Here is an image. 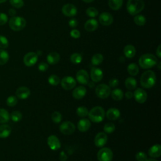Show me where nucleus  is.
Listing matches in <instances>:
<instances>
[{
	"mask_svg": "<svg viewBox=\"0 0 161 161\" xmlns=\"http://www.w3.org/2000/svg\"><path fill=\"white\" fill-rule=\"evenodd\" d=\"M156 82V75L154 72L148 70L144 72L140 78L141 86L146 89L151 88Z\"/></svg>",
	"mask_w": 161,
	"mask_h": 161,
	"instance_id": "1",
	"label": "nucleus"
},
{
	"mask_svg": "<svg viewBox=\"0 0 161 161\" xmlns=\"http://www.w3.org/2000/svg\"><path fill=\"white\" fill-rule=\"evenodd\" d=\"M157 57L151 53H145L142 55L138 60L140 66L142 69H150L157 64Z\"/></svg>",
	"mask_w": 161,
	"mask_h": 161,
	"instance_id": "2",
	"label": "nucleus"
},
{
	"mask_svg": "<svg viewBox=\"0 0 161 161\" xmlns=\"http://www.w3.org/2000/svg\"><path fill=\"white\" fill-rule=\"evenodd\" d=\"M145 3L143 0H128L126 9L131 15H136L144 8Z\"/></svg>",
	"mask_w": 161,
	"mask_h": 161,
	"instance_id": "3",
	"label": "nucleus"
},
{
	"mask_svg": "<svg viewBox=\"0 0 161 161\" xmlns=\"http://www.w3.org/2000/svg\"><path fill=\"white\" fill-rule=\"evenodd\" d=\"M89 118L94 123L101 122L105 116V112L101 106H95L88 113Z\"/></svg>",
	"mask_w": 161,
	"mask_h": 161,
	"instance_id": "4",
	"label": "nucleus"
},
{
	"mask_svg": "<svg viewBox=\"0 0 161 161\" xmlns=\"http://www.w3.org/2000/svg\"><path fill=\"white\" fill-rule=\"evenodd\" d=\"M26 22L24 18L20 16H13L9 20V26L11 30L18 31L23 30L26 26Z\"/></svg>",
	"mask_w": 161,
	"mask_h": 161,
	"instance_id": "5",
	"label": "nucleus"
},
{
	"mask_svg": "<svg viewBox=\"0 0 161 161\" xmlns=\"http://www.w3.org/2000/svg\"><path fill=\"white\" fill-rule=\"evenodd\" d=\"M95 93L101 99L107 98L111 94V88L105 84H101L96 86Z\"/></svg>",
	"mask_w": 161,
	"mask_h": 161,
	"instance_id": "6",
	"label": "nucleus"
},
{
	"mask_svg": "<svg viewBox=\"0 0 161 161\" xmlns=\"http://www.w3.org/2000/svg\"><path fill=\"white\" fill-rule=\"evenodd\" d=\"M113 157V154L112 150L108 147L101 148L97 154V157L99 161H111Z\"/></svg>",
	"mask_w": 161,
	"mask_h": 161,
	"instance_id": "7",
	"label": "nucleus"
},
{
	"mask_svg": "<svg viewBox=\"0 0 161 161\" xmlns=\"http://www.w3.org/2000/svg\"><path fill=\"white\" fill-rule=\"evenodd\" d=\"M60 131L64 135H69L72 134L75 129V125L70 121H64L59 126Z\"/></svg>",
	"mask_w": 161,
	"mask_h": 161,
	"instance_id": "8",
	"label": "nucleus"
},
{
	"mask_svg": "<svg viewBox=\"0 0 161 161\" xmlns=\"http://www.w3.org/2000/svg\"><path fill=\"white\" fill-rule=\"evenodd\" d=\"M60 84L64 89L70 90L75 86L76 81L74 77L71 76H66L62 78Z\"/></svg>",
	"mask_w": 161,
	"mask_h": 161,
	"instance_id": "9",
	"label": "nucleus"
},
{
	"mask_svg": "<svg viewBox=\"0 0 161 161\" xmlns=\"http://www.w3.org/2000/svg\"><path fill=\"white\" fill-rule=\"evenodd\" d=\"M62 12L66 16L73 17L77 14V9L74 4L67 3L63 6L62 8Z\"/></svg>",
	"mask_w": 161,
	"mask_h": 161,
	"instance_id": "10",
	"label": "nucleus"
},
{
	"mask_svg": "<svg viewBox=\"0 0 161 161\" xmlns=\"http://www.w3.org/2000/svg\"><path fill=\"white\" fill-rule=\"evenodd\" d=\"M38 60V55L35 52H30L27 53L23 58V62L27 67H31L35 65Z\"/></svg>",
	"mask_w": 161,
	"mask_h": 161,
	"instance_id": "11",
	"label": "nucleus"
},
{
	"mask_svg": "<svg viewBox=\"0 0 161 161\" xmlns=\"http://www.w3.org/2000/svg\"><path fill=\"white\" fill-rule=\"evenodd\" d=\"M133 97L136 102L140 104H143L147 101V94L144 89L142 88H138L133 93Z\"/></svg>",
	"mask_w": 161,
	"mask_h": 161,
	"instance_id": "12",
	"label": "nucleus"
},
{
	"mask_svg": "<svg viewBox=\"0 0 161 161\" xmlns=\"http://www.w3.org/2000/svg\"><path fill=\"white\" fill-rule=\"evenodd\" d=\"M99 21L103 26H109L112 24L113 17L109 13L103 12L99 16Z\"/></svg>",
	"mask_w": 161,
	"mask_h": 161,
	"instance_id": "13",
	"label": "nucleus"
},
{
	"mask_svg": "<svg viewBox=\"0 0 161 161\" xmlns=\"http://www.w3.org/2000/svg\"><path fill=\"white\" fill-rule=\"evenodd\" d=\"M108 141L107 135L104 132L98 133L94 138V144L97 147H102L106 145Z\"/></svg>",
	"mask_w": 161,
	"mask_h": 161,
	"instance_id": "14",
	"label": "nucleus"
},
{
	"mask_svg": "<svg viewBox=\"0 0 161 161\" xmlns=\"http://www.w3.org/2000/svg\"><path fill=\"white\" fill-rule=\"evenodd\" d=\"M47 143L50 148L52 150H57L60 148V142L55 135H50L47 138Z\"/></svg>",
	"mask_w": 161,
	"mask_h": 161,
	"instance_id": "15",
	"label": "nucleus"
},
{
	"mask_svg": "<svg viewBox=\"0 0 161 161\" xmlns=\"http://www.w3.org/2000/svg\"><path fill=\"white\" fill-rule=\"evenodd\" d=\"M103 72L102 70L98 67H93L91 70V78L92 81L98 82L103 79Z\"/></svg>",
	"mask_w": 161,
	"mask_h": 161,
	"instance_id": "16",
	"label": "nucleus"
},
{
	"mask_svg": "<svg viewBox=\"0 0 161 161\" xmlns=\"http://www.w3.org/2000/svg\"><path fill=\"white\" fill-rule=\"evenodd\" d=\"M89 74L86 70L84 69L79 70L76 74V79L80 84L86 85L89 82Z\"/></svg>",
	"mask_w": 161,
	"mask_h": 161,
	"instance_id": "17",
	"label": "nucleus"
},
{
	"mask_svg": "<svg viewBox=\"0 0 161 161\" xmlns=\"http://www.w3.org/2000/svg\"><path fill=\"white\" fill-rule=\"evenodd\" d=\"M16 97L20 99H26L30 95V90L25 86L19 87L16 91Z\"/></svg>",
	"mask_w": 161,
	"mask_h": 161,
	"instance_id": "18",
	"label": "nucleus"
},
{
	"mask_svg": "<svg viewBox=\"0 0 161 161\" xmlns=\"http://www.w3.org/2000/svg\"><path fill=\"white\" fill-rule=\"evenodd\" d=\"M87 90L84 86H78L72 91V96L75 99H80L86 94Z\"/></svg>",
	"mask_w": 161,
	"mask_h": 161,
	"instance_id": "19",
	"label": "nucleus"
},
{
	"mask_svg": "<svg viewBox=\"0 0 161 161\" xmlns=\"http://www.w3.org/2000/svg\"><path fill=\"white\" fill-rule=\"evenodd\" d=\"M98 27V22L95 19H89L84 24V28L89 32L95 31Z\"/></svg>",
	"mask_w": 161,
	"mask_h": 161,
	"instance_id": "20",
	"label": "nucleus"
},
{
	"mask_svg": "<svg viewBox=\"0 0 161 161\" xmlns=\"http://www.w3.org/2000/svg\"><path fill=\"white\" fill-rule=\"evenodd\" d=\"M91 127V122L89 119L83 118L79 121L77 123V128L81 132L87 131Z\"/></svg>",
	"mask_w": 161,
	"mask_h": 161,
	"instance_id": "21",
	"label": "nucleus"
},
{
	"mask_svg": "<svg viewBox=\"0 0 161 161\" xmlns=\"http://www.w3.org/2000/svg\"><path fill=\"white\" fill-rule=\"evenodd\" d=\"M148 155L152 158H157L161 155V146L155 144L152 146L148 150Z\"/></svg>",
	"mask_w": 161,
	"mask_h": 161,
	"instance_id": "22",
	"label": "nucleus"
},
{
	"mask_svg": "<svg viewBox=\"0 0 161 161\" xmlns=\"http://www.w3.org/2000/svg\"><path fill=\"white\" fill-rule=\"evenodd\" d=\"M106 117L109 120H116L120 116V111L114 108L109 109L106 112Z\"/></svg>",
	"mask_w": 161,
	"mask_h": 161,
	"instance_id": "23",
	"label": "nucleus"
},
{
	"mask_svg": "<svg viewBox=\"0 0 161 161\" xmlns=\"http://www.w3.org/2000/svg\"><path fill=\"white\" fill-rule=\"evenodd\" d=\"M60 55L55 52H52L50 53L47 57V60L48 63L50 65H55L57 64L60 60Z\"/></svg>",
	"mask_w": 161,
	"mask_h": 161,
	"instance_id": "24",
	"label": "nucleus"
},
{
	"mask_svg": "<svg viewBox=\"0 0 161 161\" xmlns=\"http://www.w3.org/2000/svg\"><path fill=\"white\" fill-rule=\"evenodd\" d=\"M123 52H124L125 56L126 58H131L135 56L136 53V49L135 47L133 46L132 45H127L125 47Z\"/></svg>",
	"mask_w": 161,
	"mask_h": 161,
	"instance_id": "25",
	"label": "nucleus"
},
{
	"mask_svg": "<svg viewBox=\"0 0 161 161\" xmlns=\"http://www.w3.org/2000/svg\"><path fill=\"white\" fill-rule=\"evenodd\" d=\"M11 133V128L6 124L0 125V138H5L9 136Z\"/></svg>",
	"mask_w": 161,
	"mask_h": 161,
	"instance_id": "26",
	"label": "nucleus"
},
{
	"mask_svg": "<svg viewBox=\"0 0 161 161\" xmlns=\"http://www.w3.org/2000/svg\"><path fill=\"white\" fill-rule=\"evenodd\" d=\"M125 84L126 87L129 89V90H133L136 88V85H137V82L136 80L132 77H129L126 78L125 82Z\"/></svg>",
	"mask_w": 161,
	"mask_h": 161,
	"instance_id": "27",
	"label": "nucleus"
},
{
	"mask_svg": "<svg viewBox=\"0 0 161 161\" xmlns=\"http://www.w3.org/2000/svg\"><path fill=\"white\" fill-rule=\"evenodd\" d=\"M123 0H109V6L113 10H118L123 5Z\"/></svg>",
	"mask_w": 161,
	"mask_h": 161,
	"instance_id": "28",
	"label": "nucleus"
},
{
	"mask_svg": "<svg viewBox=\"0 0 161 161\" xmlns=\"http://www.w3.org/2000/svg\"><path fill=\"white\" fill-rule=\"evenodd\" d=\"M111 97L115 101H119L121 100L123 97V92L122 90L119 89H114L112 91L111 93Z\"/></svg>",
	"mask_w": 161,
	"mask_h": 161,
	"instance_id": "29",
	"label": "nucleus"
},
{
	"mask_svg": "<svg viewBox=\"0 0 161 161\" xmlns=\"http://www.w3.org/2000/svg\"><path fill=\"white\" fill-rule=\"evenodd\" d=\"M127 70L130 75L132 76L136 75L139 72V68L138 65L135 63H131L128 65Z\"/></svg>",
	"mask_w": 161,
	"mask_h": 161,
	"instance_id": "30",
	"label": "nucleus"
},
{
	"mask_svg": "<svg viewBox=\"0 0 161 161\" xmlns=\"http://www.w3.org/2000/svg\"><path fill=\"white\" fill-rule=\"evenodd\" d=\"M10 116L8 111L0 108V123H6L9 120Z\"/></svg>",
	"mask_w": 161,
	"mask_h": 161,
	"instance_id": "31",
	"label": "nucleus"
},
{
	"mask_svg": "<svg viewBox=\"0 0 161 161\" xmlns=\"http://www.w3.org/2000/svg\"><path fill=\"white\" fill-rule=\"evenodd\" d=\"M103 61V56L101 53L94 54L91 58V63L93 65H98Z\"/></svg>",
	"mask_w": 161,
	"mask_h": 161,
	"instance_id": "32",
	"label": "nucleus"
},
{
	"mask_svg": "<svg viewBox=\"0 0 161 161\" xmlns=\"http://www.w3.org/2000/svg\"><path fill=\"white\" fill-rule=\"evenodd\" d=\"M135 23L138 26H143L146 23V18L144 16L138 14L136 15L133 18Z\"/></svg>",
	"mask_w": 161,
	"mask_h": 161,
	"instance_id": "33",
	"label": "nucleus"
},
{
	"mask_svg": "<svg viewBox=\"0 0 161 161\" xmlns=\"http://www.w3.org/2000/svg\"><path fill=\"white\" fill-rule=\"evenodd\" d=\"M9 60L8 53L4 50H0V65H4Z\"/></svg>",
	"mask_w": 161,
	"mask_h": 161,
	"instance_id": "34",
	"label": "nucleus"
},
{
	"mask_svg": "<svg viewBox=\"0 0 161 161\" xmlns=\"http://www.w3.org/2000/svg\"><path fill=\"white\" fill-rule=\"evenodd\" d=\"M70 60L72 63L74 64H79L82 62V55L79 53H74L71 55Z\"/></svg>",
	"mask_w": 161,
	"mask_h": 161,
	"instance_id": "35",
	"label": "nucleus"
},
{
	"mask_svg": "<svg viewBox=\"0 0 161 161\" xmlns=\"http://www.w3.org/2000/svg\"><path fill=\"white\" fill-rule=\"evenodd\" d=\"M48 83L52 86H57L60 82V79L57 75L53 74L49 76L48 79Z\"/></svg>",
	"mask_w": 161,
	"mask_h": 161,
	"instance_id": "36",
	"label": "nucleus"
},
{
	"mask_svg": "<svg viewBox=\"0 0 161 161\" xmlns=\"http://www.w3.org/2000/svg\"><path fill=\"white\" fill-rule=\"evenodd\" d=\"M76 113L79 117H86V116H87L89 111L87 108L84 106H79L77 108Z\"/></svg>",
	"mask_w": 161,
	"mask_h": 161,
	"instance_id": "37",
	"label": "nucleus"
},
{
	"mask_svg": "<svg viewBox=\"0 0 161 161\" xmlns=\"http://www.w3.org/2000/svg\"><path fill=\"white\" fill-rule=\"evenodd\" d=\"M10 117L13 121L18 122L22 119V114L18 111H14L12 112Z\"/></svg>",
	"mask_w": 161,
	"mask_h": 161,
	"instance_id": "38",
	"label": "nucleus"
},
{
	"mask_svg": "<svg viewBox=\"0 0 161 161\" xmlns=\"http://www.w3.org/2000/svg\"><path fill=\"white\" fill-rule=\"evenodd\" d=\"M98 13L97 9L94 7H89L86 10L87 15L91 18L96 17L98 15Z\"/></svg>",
	"mask_w": 161,
	"mask_h": 161,
	"instance_id": "39",
	"label": "nucleus"
},
{
	"mask_svg": "<svg viewBox=\"0 0 161 161\" xmlns=\"http://www.w3.org/2000/svg\"><path fill=\"white\" fill-rule=\"evenodd\" d=\"M103 130L104 132L106 133H108V134L111 133L115 130V125L113 123H108L104 126Z\"/></svg>",
	"mask_w": 161,
	"mask_h": 161,
	"instance_id": "40",
	"label": "nucleus"
},
{
	"mask_svg": "<svg viewBox=\"0 0 161 161\" xmlns=\"http://www.w3.org/2000/svg\"><path fill=\"white\" fill-rule=\"evenodd\" d=\"M52 119V121L55 123H59L61 120H62V114L60 112L58 111H54L51 116Z\"/></svg>",
	"mask_w": 161,
	"mask_h": 161,
	"instance_id": "41",
	"label": "nucleus"
},
{
	"mask_svg": "<svg viewBox=\"0 0 161 161\" xmlns=\"http://www.w3.org/2000/svg\"><path fill=\"white\" fill-rule=\"evenodd\" d=\"M18 103V99L14 96H9L6 99V104L9 106H14Z\"/></svg>",
	"mask_w": 161,
	"mask_h": 161,
	"instance_id": "42",
	"label": "nucleus"
},
{
	"mask_svg": "<svg viewBox=\"0 0 161 161\" xmlns=\"http://www.w3.org/2000/svg\"><path fill=\"white\" fill-rule=\"evenodd\" d=\"M11 5L16 8H21L24 5L23 0H9Z\"/></svg>",
	"mask_w": 161,
	"mask_h": 161,
	"instance_id": "43",
	"label": "nucleus"
},
{
	"mask_svg": "<svg viewBox=\"0 0 161 161\" xmlns=\"http://www.w3.org/2000/svg\"><path fill=\"white\" fill-rule=\"evenodd\" d=\"M135 158L137 161H147L148 159L147 155L143 152H138L135 155Z\"/></svg>",
	"mask_w": 161,
	"mask_h": 161,
	"instance_id": "44",
	"label": "nucleus"
},
{
	"mask_svg": "<svg viewBox=\"0 0 161 161\" xmlns=\"http://www.w3.org/2000/svg\"><path fill=\"white\" fill-rule=\"evenodd\" d=\"M9 45V42L6 37L0 35V48H6Z\"/></svg>",
	"mask_w": 161,
	"mask_h": 161,
	"instance_id": "45",
	"label": "nucleus"
},
{
	"mask_svg": "<svg viewBox=\"0 0 161 161\" xmlns=\"http://www.w3.org/2000/svg\"><path fill=\"white\" fill-rule=\"evenodd\" d=\"M8 20V16L6 14L3 13H0V26L5 25Z\"/></svg>",
	"mask_w": 161,
	"mask_h": 161,
	"instance_id": "46",
	"label": "nucleus"
},
{
	"mask_svg": "<svg viewBox=\"0 0 161 161\" xmlns=\"http://www.w3.org/2000/svg\"><path fill=\"white\" fill-rule=\"evenodd\" d=\"M70 36L74 38H79L80 36V33L78 30L74 29L70 32Z\"/></svg>",
	"mask_w": 161,
	"mask_h": 161,
	"instance_id": "47",
	"label": "nucleus"
},
{
	"mask_svg": "<svg viewBox=\"0 0 161 161\" xmlns=\"http://www.w3.org/2000/svg\"><path fill=\"white\" fill-rule=\"evenodd\" d=\"M48 65L44 62L40 63L38 65V70L40 71L45 72L48 69Z\"/></svg>",
	"mask_w": 161,
	"mask_h": 161,
	"instance_id": "48",
	"label": "nucleus"
},
{
	"mask_svg": "<svg viewBox=\"0 0 161 161\" xmlns=\"http://www.w3.org/2000/svg\"><path fill=\"white\" fill-rule=\"evenodd\" d=\"M118 83H119L118 80L117 79H116V78H113V79H111L109 80V86L110 87L114 88V87H116L118 85Z\"/></svg>",
	"mask_w": 161,
	"mask_h": 161,
	"instance_id": "49",
	"label": "nucleus"
},
{
	"mask_svg": "<svg viewBox=\"0 0 161 161\" xmlns=\"http://www.w3.org/2000/svg\"><path fill=\"white\" fill-rule=\"evenodd\" d=\"M78 25V22L76 19L72 18L69 21V25L71 28H75Z\"/></svg>",
	"mask_w": 161,
	"mask_h": 161,
	"instance_id": "50",
	"label": "nucleus"
},
{
	"mask_svg": "<svg viewBox=\"0 0 161 161\" xmlns=\"http://www.w3.org/2000/svg\"><path fill=\"white\" fill-rule=\"evenodd\" d=\"M59 158H60V160L61 161H67V156L64 151H62L60 152V155H59Z\"/></svg>",
	"mask_w": 161,
	"mask_h": 161,
	"instance_id": "51",
	"label": "nucleus"
},
{
	"mask_svg": "<svg viewBox=\"0 0 161 161\" xmlns=\"http://www.w3.org/2000/svg\"><path fill=\"white\" fill-rule=\"evenodd\" d=\"M156 54L158 58L161 57V45H159L156 50Z\"/></svg>",
	"mask_w": 161,
	"mask_h": 161,
	"instance_id": "52",
	"label": "nucleus"
},
{
	"mask_svg": "<svg viewBox=\"0 0 161 161\" xmlns=\"http://www.w3.org/2000/svg\"><path fill=\"white\" fill-rule=\"evenodd\" d=\"M125 96L127 99H131L133 97V93L131 92V91H127L126 93H125Z\"/></svg>",
	"mask_w": 161,
	"mask_h": 161,
	"instance_id": "53",
	"label": "nucleus"
},
{
	"mask_svg": "<svg viewBox=\"0 0 161 161\" xmlns=\"http://www.w3.org/2000/svg\"><path fill=\"white\" fill-rule=\"evenodd\" d=\"M16 12L15 9H13V8L9 9V11H8L9 15H10V16H14L16 14Z\"/></svg>",
	"mask_w": 161,
	"mask_h": 161,
	"instance_id": "54",
	"label": "nucleus"
},
{
	"mask_svg": "<svg viewBox=\"0 0 161 161\" xmlns=\"http://www.w3.org/2000/svg\"><path fill=\"white\" fill-rule=\"evenodd\" d=\"M84 2H85V3H91V2H92V1H94V0H82Z\"/></svg>",
	"mask_w": 161,
	"mask_h": 161,
	"instance_id": "55",
	"label": "nucleus"
},
{
	"mask_svg": "<svg viewBox=\"0 0 161 161\" xmlns=\"http://www.w3.org/2000/svg\"><path fill=\"white\" fill-rule=\"evenodd\" d=\"M147 161H158V160L153 159V158H150V159H147Z\"/></svg>",
	"mask_w": 161,
	"mask_h": 161,
	"instance_id": "56",
	"label": "nucleus"
},
{
	"mask_svg": "<svg viewBox=\"0 0 161 161\" xmlns=\"http://www.w3.org/2000/svg\"><path fill=\"white\" fill-rule=\"evenodd\" d=\"M158 69H160V62H158Z\"/></svg>",
	"mask_w": 161,
	"mask_h": 161,
	"instance_id": "57",
	"label": "nucleus"
},
{
	"mask_svg": "<svg viewBox=\"0 0 161 161\" xmlns=\"http://www.w3.org/2000/svg\"><path fill=\"white\" fill-rule=\"evenodd\" d=\"M7 0H0V3H4L6 2Z\"/></svg>",
	"mask_w": 161,
	"mask_h": 161,
	"instance_id": "58",
	"label": "nucleus"
}]
</instances>
